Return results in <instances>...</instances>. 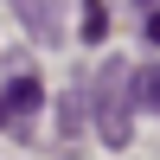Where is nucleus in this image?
Segmentation results:
<instances>
[{
	"mask_svg": "<svg viewBox=\"0 0 160 160\" xmlns=\"http://www.w3.org/2000/svg\"><path fill=\"white\" fill-rule=\"evenodd\" d=\"M90 122H96L102 148H128V135H135V90H128V64L122 58H109L96 71V109H90Z\"/></svg>",
	"mask_w": 160,
	"mask_h": 160,
	"instance_id": "obj_1",
	"label": "nucleus"
},
{
	"mask_svg": "<svg viewBox=\"0 0 160 160\" xmlns=\"http://www.w3.org/2000/svg\"><path fill=\"white\" fill-rule=\"evenodd\" d=\"M128 90H135V102H141V109H154V115H160V64L128 71Z\"/></svg>",
	"mask_w": 160,
	"mask_h": 160,
	"instance_id": "obj_2",
	"label": "nucleus"
},
{
	"mask_svg": "<svg viewBox=\"0 0 160 160\" xmlns=\"http://www.w3.org/2000/svg\"><path fill=\"white\" fill-rule=\"evenodd\" d=\"M13 7H19V19L32 26L38 38H58V19H51V0H13Z\"/></svg>",
	"mask_w": 160,
	"mask_h": 160,
	"instance_id": "obj_3",
	"label": "nucleus"
},
{
	"mask_svg": "<svg viewBox=\"0 0 160 160\" xmlns=\"http://www.w3.org/2000/svg\"><path fill=\"white\" fill-rule=\"evenodd\" d=\"M38 96H45V90H38V77H13V83H7V109H13V115L38 109Z\"/></svg>",
	"mask_w": 160,
	"mask_h": 160,
	"instance_id": "obj_4",
	"label": "nucleus"
},
{
	"mask_svg": "<svg viewBox=\"0 0 160 160\" xmlns=\"http://www.w3.org/2000/svg\"><path fill=\"white\" fill-rule=\"evenodd\" d=\"M83 38H90V45L109 38V7H102V0H90V7H83Z\"/></svg>",
	"mask_w": 160,
	"mask_h": 160,
	"instance_id": "obj_5",
	"label": "nucleus"
},
{
	"mask_svg": "<svg viewBox=\"0 0 160 160\" xmlns=\"http://www.w3.org/2000/svg\"><path fill=\"white\" fill-rule=\"evenodd\" d=\"M141 38L160 51V7H141Z\"/></svg>",
	"mask_w": 160,
	"mask_h": 160,
	"instance_id": "obj_6",
	"label": "nucleus"
},
{
	"mask_svg": "<svg viewBox=\"0 0 160 160\" xmlns=\"http://www.w3.org/2000/svg\"><path fill=\"white\" fill-rule=\"evenodd\" d=\"M7 115H13V109H7V96H0V122H7Z\"/></svg>",
	"mask_w": 160,
	"mask_h": 160,
	"instance_id": "obj_7",
	"label": "nucleus"
},
{
	"mask_svg": "<svg viewBox=\"0 0 160 160\" xmlns=\"http://www.w3.org/2000/svg\"><path fill=\"white\" fill-rule=\"evenodd\" d=\"M141 7H160V0H141Z\"/></svg>",
	"mask_w": 160,
	"mask_h": 160,
	"instance_id": "obj_8",
	"label": "nucleus"
}]
</instances>
